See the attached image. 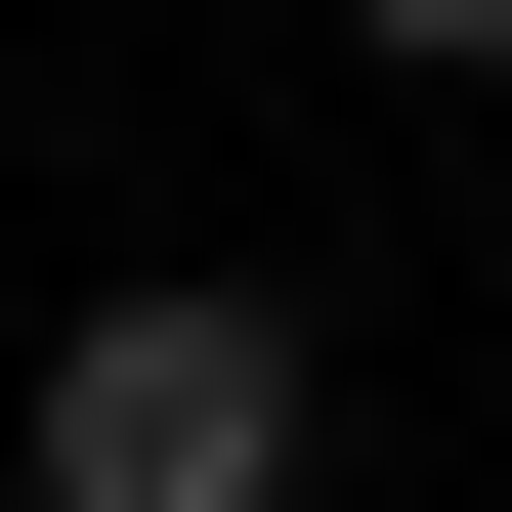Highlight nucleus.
<instances>
[{
    "mask_svg": "<svg viewBox=\"0 0 512 512\" xmlns=\"http://www.w3.org/2000/svg\"><path fill=\"white\" fill-rule=\"evenodd\" d=\"M0 470H43V512H299V470H342V342H299L256 256H128L86 342L0 384Z\"/></svg>",
    "mask_w": 512,
    "mask_h": 512,
    "instance_id": "1",
    "label": "nucleus"
}]
</instances>
